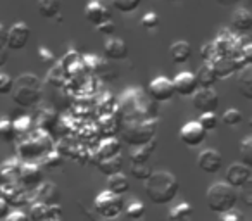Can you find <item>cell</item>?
Masks as SVG:
<instances>
[{
    "label": "cell",
    "mask_w": 252,
    "mask_h": 221,
    "mask_svg": "<svg viewBox=\"0 0 252 221\" xmlns=\"http://www.w3.org/2000/svg\"><path fill=\"white\" fill-rule=\"evenodd\" d=\"M144 192L152 204L166 206L173 202L180 192V182L169 171H156L144 182Z\"/></svg>",
    "instance_id": "cell-1"
},
{
    "label": "cell",
    "mask_w": 252,
    "mask_h": 221,
    "mask_svg": "<svg viewBox=\"0 0 252 221\" xmlns=\"http://www.w3.org/2000/svg\"><path fill=\"white\" fill-rule=\"evenodd\" d=\"M12 100L14 104H18L19 107H33L42 100L43 88H42V80L38 76L32 73H25L14 81V88L11 92Z\"/></svg>",
    "instance_id": "cell-2"
},
{
    "label": "cell",
    "mask_w": 252,
    "mask_h": 221,
    "mask_svg": "<svg viewBox=\"0 0 252 221\" xmlns=\"http://www.w3.org/2000/svg\"><path fill=\"white\" fill-rule=\"evenodd\" d=\"M54 151V142L50 138V133H45L42 130H35L23 137L18 144V156L21 161L33 162L36 159H42L45 154Z\"/></svg>",
    "instance_id": "cell-3"
},
{
    "label": "cell",
    "mask_w": 252,
    "mask_h": 221,
    "mask_svg": "<svg viewBox=\"0 0 252 221\" xmlns=\"http://www.w3.org/2000/svg\"><path fill=\"white\" fill-rule=\"evenodd\" d=\"M237 202H238L237 190L231 189V187L224 182L213 183L206 192V204L211 213L223 214L230 209H235Z\"/></svg>",
    "instance_id": "cell-4"
},
{
    "label": "cell",
    "mask_w": 252,
    "mask_h": 221,
    "mask_svg": "<svg viewBox=\"0 0 252 221\" xmlns=\"http://www.w3.org/2000/svg\"><path fill=\"white\" fill-rule=\"evenodd\" d=\"M158 133V123L156 120H142V121H128L121 130V138L125 144L131 147H142L156 138Z\"/></svg>",
    "instance_id": "cell-5"
},
{
    "label": "cell",
    "mask_w": 252,
    "mask_h": 221,
    "mask_svg": "<svg viewBox=\"0 0 252 221\" xmlns=\"http://www.w3.org/2000/svg\"><path fill=\"white\" fill-rule=\"evenodd\" d=\"M94 211L104 220H116L125 211L123 195H116L109 190H102V192L97 193L94 200Z\"/></svg>",
    "instance_id": "cell-6"
},
{
    "label": "cell",
    "mask_w": 252,
    "mask_h": 221,
    "mask_svg": "<svg viewBox=\"0 0 252 221\" xmlns=\"http://www.w3.org/2000/svg\"><path fill=\"white\" fill-rule=\"evenodd\" d=\"M0 199H4L9 206H14V207L30 206V204L33 202V197L30 195L25 187H21L19 183H5V185H0Z\"/></svg>",
    "instance_id": "cell-7"
},
{
    "label": "cell",
    "mask_w": 252,
    "mask_h": 221,
    "mask_svg": "<svg viewBox=\"0 0 252 221\" xmlns=\"http://www.w3.org/2000/svg\"><path fill=\"white\" fill-rule=\"evenodd\" d=\"M193 107L202 113H214L220 105V95L214 88H197V92L192 95Z\"/></svg>",
    "instance_id": "cell-8"
},
{
    "label": "cell",
    "mask_w": 252,
    "mask_h": 221,
    "mask_svg": "<svg viewBox=\"0 0 252 221\" xmlns=\"http://www.w3.org/2000/svg\"><path fill=\"white\" fill-rule=\"evenodd\" d=\"M149 98L156 104H162V102H169L175 97V90H173V83L169 78L158 76L149 83Z\"/></svg>",
    "instance_id": "cell-9"
},
{
    "label": "cell",
    "mask_w": 252,
    "mask_h": 221,
    "mask_svg": "<svg viewBox=\"0 0 252 221\" xmlns=\"http://www.w3.org/2000/svg\"><path fill=\"white\" fill-rule=\"evenodd\" d=\"M252 182V169L249 166L242 164V162H233L228 166L226 175H224V183L235 190H240L242 187L249 185Z\"/></svg>",
    "instance_id": "cell-10"
},
{
    "label": "cell",
    "mask_w": 252,
    "mask_h": 221,
    "mask_svg": "<svg viewBox=\"0 0 252 221\" xmlns=\"http://www.w3.org/2000/svg\"><path fill=\"white\" fill-rule=\"evenodd\" d=\"M30 38H32V30H30V26L23 21L14 23V25L7 30V45H5V49L21 50L28 45Z\"/></svg>",
    "instance_id": "cell-11"
},
{
    "label": "cell",
    "mask_w": 252,
    "mask_h": 221,
    "mask_svg": "<svg viewBox=\"0 0 252 221\" xmlns=\"http://www.w3.org/2000/svg\"><path fill=\"white\" fill-rule=\"evenodd\" d=\"M197 166L202 169L204 173L209 175H216L223 168V156L216 149H204L199 156H197Z\"/></svg>",
    "instance_id": "cell-12"
},
{
    "label": "cell",
    "mask_w": 252,
    "mask_h": 221,
    "mask_svg": "<svg viewBox=\"0 0 252 221\" xmlns=\"http://www.w3.org/2000/svg\"><path fill=\"white\" fill-rule=\"evenodd\" d=\"M33 202H42L45 206H52V204H59L61 200V189L54 182H45L43 180L38 187H35V193H33Z\"/></svg>",
    "instance_id": "cell-13"
},
{
    "label": "cell",
    "mask_w": 252,
    "mask_h": 221,
    "mask_svg": "<svg viewBox=\"0 0 252 221\" xmlns=\"http://www.w3.org/2000/svg\"><path fill=\"white\" fill-rule=\"evenodd\" d=\"M43 182V169L36 162H23L18 183L25 189H35Z\"/></svg>",
    "instance_id": "cell-14"
},
{
    "label": "cell",
    "mask_w": 252,
    "mask_h": 221,
    "mask_svg": "<svg viewBox=\"0 0 252 221\" xmlns=\"http://www.w3.org/2000/svg\"><path fill=\"white\" fill-rule=\"evenodd\" d=\"M171 83H173L175 95H180V97H192V95L197 92V88H199L197 80H195V74L190 73V71L178 73L171 80Z\"/></svg>",
    "instance_id": "cell-15"
},
{
    "label": "cell",
    "mask_w": 252,
    "mask_h": 221,
    "mask_svg": "<svg viewBox=\"0 0 252 221\" xmlns=\"http://www.w3.org/2000/svg\"><path fill=\"white\" fill-rule=\"evenodd\" d=\"M211 66H213L218 80H221V78H230L231 74H235L238 69H242V67H244V64H242V61L238 59V57L216 56L213 61H211Z\"/></svg>",
    "instance_id": "cell-16"
},
{
    "label": "cell",
    "mask_w": 252,
    "mask_h": 221,
    "mask_svg": "<svg viewBox=\"0 0 252 221\" xmlns=\"http://www.w3.org/2000/svg\"><path fill=\"white\" fill-rule=\"evenodd\" d=\"M207 133L200 128V125L197 121H189L187 125H183L180 130V140L187 145V147H199L204 144Z\"/></svg>",
    "instance_id": "cell-17"
},
{
    "label": "cell",
    "mask_w": 252,
    "mask_h": 221,
    "mask_svg": "<svg viewBox=\"0 0 252 221\" xmlns=\"http://www.w3.org/2000/svg\"><path fill=\"white\" fill-rule=\"evenodd\" d=\"M128 45L123 38L109 36L104 43V56L107 61H125L128 57Z\"/></svg>",
    "instance_id": "cell-18"
},
{
    "label": "cell",
    "mask_w": 252,
    "mask_h": 221,
    "mask_svg": "<svg viewBox=\"0 0 252 221\" xmlns=\"http://www.w3.org/2000/svg\"><path fill=\"white\" fill-rule=\"evenodd\" d=\"M21 166H23V161L18 158H11V159H7V161L0 162V185H5V183H18Z\"/></svg>",
    "instance_id": "cell-19"
},
{
    "label": "cell",
    "mask_w": 252,
    "mask_h": 221,
    "mask_svg": "<svg viewBox=\"0 0 252 221\" xmlns=\"http://www.w3.org/2000/svg\"><path fill=\"white\" fill-rule=\"evenodd\" d=\"M85 18L94 26H98L104 21H107V19H111V14H109V9L105 7L102 2H98V0H90L87 4V7H85Z\"/></svg>",
    "instance_id": "cell-20"
},
{
    "label": "cell",
    "mask_w": 252,
    "mask_h": 221,
    "mask_svg": "<svg viewBox=\"0 0 252 221\" xmlns=\"http://www.w3.org/2000/svg\"><path fill=\"white\" fill-rule=\"evenodd\" d=\"M121 140L116 137H107L98 144L97 152H95V158H97V162L102 161V159H111L114 156L121 154Z\"/></svg>",
    "instance_id": "cell-21"
},
{
    "label": "cell",
    "mask_w": 252,
    "mask_h": 221,
    "mask_svg": "<svg viewBox=\"0 0 252 221\" xmlns=\"http://www.w3.org/2000/svg\"><path fill=\"white\" fill-rule=\"evenodd\" d=\"M230 28L233 33H247L252 30V14L249 9H237L230 19Z\"/></svg>",
    "instance_id": "cell-22"
},
{
    "label": "cell",
    "mask_w": 252,
    "mask_h": 221,
    "mask_svg": "<svg viewBox=\"0 0 252 221\" xmlns=\"http://www.w3.org/2000/svg\"><path fill=\"white\" fill-rule=\"evenodd\" d=\"M169 57L175 64H185L192 57V45L187 40H176L169 47Z\"/></svg>",
    "instance_id": "cell-23"
},
{
    "label": "cell",
    "mask_w": 252,
    "mask_h": 221,
    "mask_svg": "<svg viewBox=\"0 0 252 221\" xmlns=\"http://www.w3.org/2000/svg\"><path fill=\"white\" fill-rule=\"evenodd\" d=\"M237 78H238V92L244 95L247 100L252 98V67L244 66L242 69L237 71Z\"/></svg>",
    "instance_id": "cell-24"
},
{
    "label": "cell",
    "mask_w": 252,
    "mask_h": 221,
    "mask_svg": "<svg viewBox=\"0 0 252 221\" xmlns=\"http://www.w3.org/2000/svg\"><path fill=\"white\" fill-rule=\"evenodd\" d=\"M195 80H197L199 88H214V83L218 81V76H216V73H214L211 63H204L202 66L199 67V71H197V74H195Z\"/></svg>",
    "instance_id": "cell-25"
},
{
    "label": "cell",
    "mask_w": 252,
    "mask_h": 221,
    "mask_svg": "<svg viewBox=\"0 0 252 221\" xmlns=\"http://www.w3.org/2000/svg\"><path fill=\"white\" fill-rule=\"evenodd\" d=\"M36 125H38V130L45 131V133H52L54 128L59 125V116H57V113L54 111V109L47 107L38 114Z\"/></svg>",
    "instance_id": "cell-26"
},
{
    "label": "cell",
    "mask_w": 252,
    "mask_h": 221,
    "mask_svg": "<svg viewBox=\"0 0 252 221\" xmlns=\"http://www.w3.org/2000/svg\"><path fill=\"white\" fill-rule=\"evenodd\" d=\"M61 9H63L61 0H38L36 2V11L45 19H56L61 14Z\"/></svg>",
    "instance_id": "cell-27"
},
{
    "label": "cell",
    "mask_w": 252,
    "mask_h": 221,
    "mask_svg": "<svg viewBox=\"0 0 252 221\" xmlns=\"http://www.w3.org/2000/svg\"><path fill=\"white\" fill-rule=\"evenodd\" d=\"M158 147V140H152L149 144L142 145V147H135V151L130 154V162L131 164H145L149 159L152 158V152Z\"/></svg>",
    "instance_id": "cell-28"
},
{
    "label": "cell",
    "mask_w": 252,
    "mask_h": 221,
    "mask_svg": "<svg viewBox=\"0 0 252 221\" xmlns=\"http://www.w3.org/2000/svg\"><path fill=\"white\" fill-rule=\"evenodd\" d=\"M123 164H125V159H123L121 154L114 156L111 159H102V161L97 162V169L105 176L116 175V173L123 171Z\"/></svg>",
    "instance_id": "cell-29"
},
{
    "label": "cell",
    "mask_w": 252,
    "mask_h": 221,
    "mask_svg": "<svg viewBox=\"0 0 252 221\" xmlns=\"http://www.w3.org/2000/svg\"><path fill=\"white\" fill-rule=\"evenodd\" d=\"M107 190L116 195H123L130 190V182H128V176L123 175V173H116V175L107 176Z\"/></svg>",
    "instance_id": "cell-30"
},
{
    "label": "cell",
    "mask_w": 252,
    "mask_h": 221,
    "mask_svg": "<svg viewBox=\"0 0 252 221\" xmlns=\"http://www.w3.org/2000/svg\"><path fill=\"white\" fill-rule=\"evenodd\" d=\"M193 216V207L190 202H180L169 211V220L171 221H190Z\"/></svg>",
    "instance_id": "cell-31"
},
{
    "label": "cell",
    "mask_w": 252,
    "mask_h": 221,
    "mask_svg": "<svg viewBox=\"0 0 252 221\" xmlns=\"http://www.w3.org/2000/svg\"><path fill=\"white\" fill-rule=\"evenodd\" d=\"M123 213L130 218L131 221H140L145 216V204L138 199H131L130 202H125V211Z\"/></svg>",
    "instance_id": "cell-32"
},
{
    "label": "cell",
    "mask_w": 252,
    "mask_h": 221,
    "mask_svg": "<svg viewBox=\"0 0 252 221\" xmlns=\"http://www.w3.org/2000/svg\"><path fill=\"white\" fill-rule=\"evenodd\" d=\"M64 159H63V154L57 151H50L49 154H45L42 158V162H40V168L42 169H47V171H56L63 166Z\"/></svg>",
    "instance_id": "cell-33"
},
{
    "label": "cell",
    "mask_w": 252,
    "mask_h": 221,
    "mask_svg": "<svg viewBox=\"0 0 252 221\" xmlns=\"http://www.w3.org/2000/svg\"><path fill=\"white\" fill-rule=\"evenodd\" d=\"M16 131V138H23L33 131V120L30 116H19L18 120L12 121Z\"/></svg>",
    "instance_id": "cell-34"
},
{
    "label": "cell",
    "mask_w": 252,
    "mask_h": 221,
    "mask_svg": "<svg viewBox=\"0 0 252 221\" xmlns=\"http://www.w3.org/2000/svg\"><path fill=\"white\" fill-rule=\"evenodd\" d=\"M28 218L30 221H49V206L42 202H32Z\"/></svg>",
    "instance_id": "cell-35"
},
{
    "label": "cell",
    "mask_w": 252,
    "mask_h": 221,
    "mask_svg": "<svg viewBox=\"0 0 252 221\" xmlns=\"http://www.w3.org/2000/svg\"><path fill=\"white\" fill-rule=\"evenodd\" d=\"M197 123L200 125V128H202L206 133H209V131H214L218 128L220 118L216 116V113H202L199 116V120H197Z\"/></svg>",
    "instance_id": "cell-36"
},
{
    "label": "cell",
    "mask_w": 252,
    "mask_h": 221,
    "mask_svg": "<svg viewBox=\"0 0 252 221\" xmlns=\"http://www.w3.org/2000/svg\"><path fill=\"white\" fill-rule=\"evenodd\" d=\"M111 2H112V5H114L116 11L123 12V14L135 12L142 4V0H111Z\"/></svg>",
    "instance_id": "cell-37"
},
{
    "label": "cell",
    "mask_w": 252,
    "mask_h": 221,
    "mask_svg": "<svg viewBox=\"0 0 252 221\" xmlns=\"http://www.w3.org/2000/svg\"><path fill=\"white\" fill-rule=\"evenodd\" d=\"M14 138H16V131H14L12 120H9V118H0V140L12 142Z\"/></svg>",
    "instance_id": "cell-38"
},
{
    "label": "cell",
    "mask_w": 252,
    "mask_h": 221,
    "mask_svg": "<svg viewBox=\"0 0 252 221\" xmlns=\"http://www.w3.org/2000/svg\"><path fill=\"white\" fill-rule=\"evenodd\" d=\"M240 162L249 168L252 166V137H245L240 142Z\"/></svg>",
    "instance_id": "cell-39"
},
{
    "label": "cell",
    "mask_w": 252,
    "mask_h": 221,
    "mask_svg": "<svg viewBox=\"0 0 252 221\" xmlns=\"http://www.w3.org/2000/svg\"><path fill=\"white\" fill-rule=\"evenodd\" d=\"M223 123L226 125V126H238V125H242V121H244V116H242V113L238 111V109H228V111H224L223 114Z\"/></svg>",
    "instance_id": "cell-40"
},
{
    "label": "cell",
    "mask_w": 252,
    "mask_h": 221,
    "mask_svg": "<svg viewBox=\"0 0 252 221\" xmlns=\"http://www.w3.org/2000/svg\"><path fill=\"white\" fill-rule=\"evenodd\" d=\"M159 25H161V19H159L158 12H147V14L142 16L140 19V26L147 32H152V30H158Z\"/></svg>",
    "instance_id": "cell-41"
},
{
    "label": "cell",
    "mask_w": 252,
    "mask_h": 221,
    "mask_svg": "<svg viewBox=\"0 0 252 221\" xmlns=\"http://www.w3.org/2000/svg\"><path fill=\"white\" fill-rule=\"evenodd\" d=\"M152 168L145 162V164H131V176L135 180H140V182H145L149 176L152 175Z\"/></svg>",
    "instance_id": "cell-42"
},
{
    "label": "cell",
    "mask_w": 252,
    "mask_h": 221,
    "mask_svg": "<svg viewBox=\"0 0 252 221\" xmlns=\"http://www.w3.org/2000/svg\"><path fill=\"white\" fill-rule=\"evenodd\" d=\"M14 88V80L9 74L0 73V95H9Z\"/></svg>",
    "instance_id": "cell-43"
},
{
    "label": "cell",
    "mask_w": 252,
    "mask_h": 221,
    "mask_svg": "<svg viewBox=\"0 0 252 221\" xmlns=\"http://www.w3.org/2000/svg\"><path fill=\"white\" fill-rule=\"evenodd\" d=\"M97 32L100 33V35L104 36H114V32H116V23L112 21V19H107V21H104L102 25L97 26Z\"/></svg>",
    "instance_id": "cell-44"
},
{
    "label": "cell",
    "mask_w": 252,
    "mask_h": 221,
    "mask_svg": "<svg viewBox=\"0 0 252 221\" xmlns=\"http://www.w3.org/2000/svg\"><path fill=\"white\" fill-rule=\"evenodd\" d=\"M220 221H245V216L242 211L230 209V211H226V213L220 214Z\"/></svg>",
    "instance_id": "cell-45"
},
{
    "label": "cell",
    "mask_w": 252,
    "mask_h": 221,
    "mask_svg": "<svg viewBox=\"0 0 252 221\" xmlns=\"http://www.w3.org/2000/svg\"><path fill=\"white\" fill-rule=\"evenodd\" d=\"M200 54H202V57H204V63H211V61L216 57V47H214V43L213 42H207L206 45L202 47Z\"/></svg>",
    "instance_id": "cell-46"
},
{
    "label": "cell",
    "mask_w": 252,
    "mask_h": 221,
    "mask_svg": "<svg viewBox=\"0 0 252 221\" xmlns=\"http://www.w3.org/2000/svg\"><path fill=\"white\" fill-rule=\"evenodd\" d=\"M38 59L42 64H54L56 63V56L45 47H38Z\"/></svg>",
    "instance_id": "cell-47"
},
{
    "label": "cell",
    "mask_w": 252,
    "mask_h": 221,
    "mask_svg": "<svg viewBox=\"0 0 252 221\" xmlns=\"http://www.w3.org/2000/svg\"><path fill=\"white\" fill-rule=\"evenodd\" d=\"M238 199H240L245 206H252V185L251 183L245 185V187H242L240 193H238Z\"/></svg>",
    "instance_id": "cell-48"
},
{
    "label": "cell",
    "mask_w": 252,
    "mask_h": 221,
    "mask_svg": "<svg viewBox=\"0 0 252 221\" xmlns=\"http://www.w3.org/2000/svg\"><path fill=\"white\" fill-rule=\"evenodd\" d=\"M4 221H30V218L25 211L16 209V211H12V213H9L7 216L4 218Z\"/></svg>",
    "instance_id": "cell-49"
},
{
    "label": "cell",
    "mask_w": 252,
    "mask_h": 221,
    "mask_svg": "<svg viewBox=\"0 0 252 221\" xmlns=\"http://www.w3.org/2000/svg\"><path fill=\"white\" fill-rule=\"evenodd\" d=\"M61 216H63V207H61V204H52V206H49V221L61 220Z\"/></svg>",
    "instance_id": "cell-50"
},
{
    "label": "cell",
    "mask_w": 252,
    "mask_h": 221,
    "mask_svg": "<svg viewBox=\"0 0 252 221\" xmlns=\"http://www.w3.org/2000/svg\"><path fill=\"white\" fill-rule=\"evenodd\" d=\"M5 45H7V28L0 25V50H4Z\"/></svg>",
    "instance_id": "cell-51"
},
{
    "label": "cell",
    "mask_w": 252,
    "mask_h": 221,
    "mask_svg": "<svg viewBox=\"0 0 252 221\" xmlns=\"http://www.w3.org/2000/svg\"><path fill=\"white\" fill-rule=\"evenodd\" d=\"M9 213H11V206L4 199H0V220H4Z\"/></svg>",
    "instance_id": "cell-52"
},
{
    "label": "cell",
    "mask_w": 252,
    "mask_h": 221,
    "mask_svg": "<svg viewBox=\"0 0 252 221\" xmlns=\"http://www.w3.org/2000/svg\"><path fill=\"white\" fill-rule=\"evenodd\" d=\"M218 4L220 5H224V7H230V5H235V4H238L240 0H216Z\"/></svg>",
    "instance_id": "cell-53"
},
{
    "label": "cell",
    "mask_w": 252,
    "mask_h": 221,
    "mask_svg": "<svg viewBox=\"0 0 252 221\" xmlns=\"http://www.w3.org/2000/svg\"><path fill=\"white\" fill-rule=\"evenodd\" d=\"M5 63H7V56H5L4 50H0V67H4Z\"/></svg>",
    "instance_id": "cell-54"
},
{
    "label": "cell",
    "mask_w": 252,
    "mask_h": 221,
    "mask_svg": "<svg viewBox=\"0 0 252 221\" xmlns=\"http://www.w3.org/2000/svg\"><path fill=\"white\" fill-rule=\"evenodd\" d=\"M168 2H178V0H168Z\"/></svg>",
    "instance_id": "cell-55"
},
{
    "label": "cell",
    "mask_w": 252,
    "mask_h": 221,
    "mask_svg": "<svg viewBox=\"0 0 252 221\" xmlns=\"http://www.w3.org/2000/svg\"><path fill=\"white\" fill-rule=\"evenodd\" d=\"M50 221H61V220H50Z\"/></svg>",
    "instance_id": "cell-56"
}]
</instances>
